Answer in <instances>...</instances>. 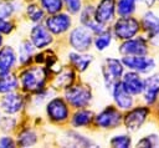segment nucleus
<instances>
[{"instance_id": "nucleus-12", "label": "nucleus", "mask_w": 159, "mask_h": 148, "mask_svg": "<svg viewBox=\"0 0 159 148\" xmlns=\"http://www.w3.org/2000/svg\"><path fill=\"white\" fill-rule=\"evenodd\" d=\"M120 83L123 88L130 95H139L144 88V81L135 72H127Z\"/></svg>"}, {"instance_id": "nucleus-4", "label": "nucleus", "mask_w": 159, "mask_h": 148, "mask_svg": "<svg viewBox=\"0 0 159 148\" xmlns=\"http://www.w3.org/2000/svg\"><path fill=\"white\" fill-rule=\"evenodd\" d=\"M122 62L127 67L142 73H149L155 67V61L144 55H124Z\"/></svg>"}, {"instance_id": "nucleus-37", "label": "nucleus", "mask_w": 159, "mask_h": 148, "mask_svg": "<svg viewBox=\"0 0 159 148\" xmlns=\"http://www.w3.org/2000/svg\"><path fill=\"white\" fill-rule=\"evenodd\" d=\"M0 147H14V142L9 137H2L0 139Z\"/></svg>"}, {"instance_id": "nucleus-35", "label": "nucleus", "mask_w": 159, "mask_h": 148, "mask_svg": "<svg viewBox=\"0 0 159 148\" xmlns=\"http://www.w3.org/2000/svg\"><path fill=\"white\" fill-rule=\"evenodd\" d=\"M65 2L67 5V9L70 10V12H72V14L78 12L81 9V0H65Z\"/></svg>"}, {"instance_id": "nucleus-17", "label": "nucleus", "mask_w": 159, "mask_h": 148, "mask_svg": "<svg viewBox=\"0 0 159 148\" xmlns=\"http://www.w3.org/2000/svg\"><path fill=\"white\" fill-rule=\"evenodd\" d=\"M81 21H82V24H83L87 29L92 30L93 32L99 34V32L104 31L103 25L99 24V22L96 20V17H94V10H93L92 6H87V7L83 10V12L81 14Z\"/></svg>"}, {"instance_id": "nucleus-33", "label": "nucleus", "mask_w": 159, "mask_h": 148, "mask_svg": "<svg viewBox=\"0 0 159 148\" xmlns=\"http://www.w3.org/2000/svg\"><path fill=\"white\" fill-rule=\"evenodd\" d=\"M155 146H159V138L157 136H147L137 143V147H155Z\"/></svg>"}, {"instance_id": "nucleus-29", "label": "nucleus", "mask_w": 159, "mask_h": 148, "mask_svg": "<svg viewBox=\"0 0 159 148\" xmlns=\"http://www.w3.org/2000/svg\"><path fill=\"white\" fill-rule=\"evenodd\" d=\"M41 4L50 14H56L62 9V0H41Z\"/></svg>"}, {"instance_id": "nucleus-36", "label": "nucleus", "mask_w": 159, "mask_h": 148, "mask_svg": "<svg viewBox=\"0 0 159 148\" xmlns=\"http://www.w3.org/2000/svg\"><path fill=\"white\" fill-rule=\"evenodd\" d=\"M11 30H12L11 22H9V21H6L5 19L0 17V32H2V34H9Z\"/></svg>"}, {"instance_id": "nucleus-1", "label": "nucleus", "mask_w": 159, "mask_h": 148, "mask_svg": "<svg viewBox=\"0 0 159 148\" xmlns=\"http://www.w3.org/2000/svg\"><path fill=\"white\" fill-rule=\"evenodd\" d=\"M46 81V72L42 67H31L21 73V85L26 91L42 90Z\"/></svg>"}, {"instance_id": "nucleus-25", "label": "nucleus", "mask_w": 159, "mask_h": 148, "mask_svg": "<svg viewBox=\"0 0 159 148\" xmlns=\"http://www.w3.org/2000/svg\"><path fill=\"white\" fill-rule=\"evenodd\" d=\"M137 0H119L118 1V14L120 16H129L135 10Z\"/></svg>"}, {"instance_id": "nucleus-7", "label": "nucleus", "mask_w": 159, "mask_h": 148, "mask_svg": "<svg viewBox=\"0 0 159 148\" xmlns=\"http://www.w3.org/2000/svg\"><path fill=\"white\" fill-rule=\"evenodd\" d=\"M122 122V116L114 107H107L96 116V124L102 128H114Z\"/></svg>"}, {"instance_id": "nucleus-39", "label": "nucleus", "mask_w": 159, "mask_h": 148, "mask_svg": "<svg viewBox=\"0 0 159 148\" xmlns=\"http://www.w3.org/2000/svg\"><path fill=\"white\" fill-rule=\"evenodd\" d=\"M1 44H2V37H1V35H0V46H1Z\"/></svg>"}, {"instance_id": "nucleus-8", "label": "nucleus", "mask_w": 159, "mask_h": 148, "mask_svg": "<svg viewBox=\"0 0 159 148\" xmlns=\"http://www.w3.org/2000/svg\"><path fill=\"white\" fill-rule=\"evenodd\" d=\"M149 109L147 107H137L127 113L124 117V124L129 131H137L148 117Z\"/></svg>"}, {"instance_id": "nucleus-21", "label": "nucleus", "mask_w": 159, "mask_h": 148, "mask_svg": "<svg viewBox=\"0 0 159 148\" xmlns=\"http://www.w3.org/2000/svg\"><path fill=\"white\" fill-rule=\"evenodd\" d=\"M17 87L16 77L9 71H4L0 73V93H9Z\"/></svg>"}, {"instance_id": "nucleus-20", "label": "nucleus", "mask_w": 159, "mask_h": 148, "mask_svg": "<svg viewBox=\"0 0 159 148\" xmlns=\"http://www.w3.org/2000/svg\"><path fill=\"white\" fill-rule=\"evenodd\" d=\"M15 60H16V56H15L14 50L9 46L2 47L0 50V71L1 72L9 71L14 66Z\"/></svg>"}, {"instance_id": "nucleus-2", "label": "nucleus", "mask_w": 159, "mask_h": 148, "mask_svg": "<svg viewBox=\"0 0 159 148\" xmlns=\"http://www.w3.org/2000/svg\"><path fill=\"white\" fill-rule=\"evenodd\" d=\"M65 97L71 106L81 108V107H86L89 103L92 95L89 88L86 86H72L68 87V90L65 93Z\"/></svg>"}, {"instance_id": "nucleus-6", "label": "nucleus", "mask_w": 159, "mask_h": 148, "mask_svg": "<svg viewBox=\"0 0 159 148\" xmlns=\"http://www.w3.org/2000/svg\"><path fill=\"white\" fill-rule=\"evenodd\" d=\"M123 75L122 62L117 58H107L106 65L103 66V76L106 81L107 88H112L116 82H118L119 77Z\"/></svg>"}, {"instance_id": "nucleus-16", "label": "nucleus", "mask_w": 159, "mask_h": 148, "mask_svg": "<svg viewBox=\"0 0 159 148\" xmlns=\"http://www.w3.org/2000/svg\"><path fill=\"white\" fill-rule=\"evenodd\" d=\"M143 92H144V99L147 103L150 104L157 99L158 93H159V76L158 75L150 76L144 81Z\"/></svg>"}, {"instance_id": "nucleus-24", "label": "nucleus", "mask_w": 159, "mask_h": 148, "mask_svg": "<svg viewBox=\"0 0 159 148\" xmlns=\"http://www.w3.org/2000/svg\"><path fill=\"white\" fill-rule=\"evenodd\" d=\"M75 78V73L71 70H63L55 80V86L57 87H62V88H67L68 86H71L72 81Z\"/></svg>"}, {"instance_id": "nucleus-19", "label": "nucleus", "mask_w": 159, "mask_h": 148, "mask_svg": "<svg viewBox=\"0 0 159 148\" xmlns=\"http://www.w3.org/2000/svg\"><path fill=\"white\" fill-rule=\"evenodd\" d=\"M143 27L150 37H155L159 35V17L154 12L148 11L143 16Z\"/></svg>"}, {"instance_id": "nucleus-23", "label": "nucleus", "mask_w": 159, "mask_h": 148, "mask_svg": "<svg viewBox=\"0 0 159 148\" xmlns=\"http://www.w3.org/2000/svg\"><path fill=\"white\" fill-rule=\"evenodd\" d=\"M70 60L72 65L78 70V71H84L88 65L92 61L91 56H84V55H78V53H70Z\"/></svg>"}, {"instance_id": "nucleus-34", "label": "nucleus", "mask_w": 159, "mask_h": 148, "mask_svg": "<svg viewBox=\"0 0 159 148\" xmlns=\"http://www.w3.org/2000/svg\"><path fill=\"white\" fill-rule=\"evenodd\" d=\"M14 11V5L9 1H5V2H1L0 4V17L2 19H6L7 16H10Z\"/></svg>"}, {"instance_id": "nucleus-28", "label": "nucleus", "mask_w": 159, "mask_h": 148, "mask_svg": "<svg viewBox=\"0 0 159 148\" xmlns=\"http://www.w3.org/2000/svg\"><path fill=\"white\" fill-rule=\"evenodd\" d=\"M109 44H111V32L109 31H102V32H99V35L94 40L96 49L99 50V51L104 50Z\"/></svg>"}, {"instance_id": "nucleus-14", "label": "nucleus", "mask_w": 159, "mask_h": 148, "mask_svg": "<svg viewBox=\"0 0 159 148\" xmlns=\"http://www.w3.org/2000/svg\"><path fill=\"white\" fill-rule=\"evenodd\" d=\"M31 41L35 45V47L42 49L52 42V36L46 27L41 25H36L31 30Z\"/></svg>"}, {"instance_id": "nucleus-27", "label": "nucleus", "mask_w": 159, "mask_h": 148, "mask_svg": "<svg viewBox=\"0 0 159 148\" xmlns=\"http://www.w3.org/2000/svg\"><path fill=\"white\" fill-rule=\"evenodd\" d=\"M67 138L73 141V142H70L68 143V144H71L73 147H77V146L78 147H87V146H91L92 144V142L89 139H87V138H84L81 134H77L75 132H68L67 133Z\"/></svg>"}, {"instance_id": "nucleus-18", "label": "nucleus", "mask_w": 159, "mask_h": 148, "mask_svg": "<svg viewBox=\"0 0 159 148\" xmlns=\"http://www.w3.org/2000/svg\"><path fill=\"white\" fill-rule=\"evenodd\" d=\"M1 107L6 113H16L22 107V97L20 95L10 93L2 97L1 99Z\"/></svg>"}, {"instance_id": "nucleus-30", "label": "nucleus", "mask_w": 159, "mask_h": 148, "mask_svg": "<svg viewBox=\"0 0 159 148\" xmlns=\"http://www.w3.org/2000/svg\"><path fill=\"white\" fill-rule=\"evenodd\" d=\"M32 53V46L29 41H25L21 44L20 46V62L21 63H26L30 60V56Z\"/></svg>"}, {"instance_id": "nucleus-3", "label": "nucleus", "mask_w": 159, "mask_h": 148, "mask_svg": "<svg viewBox=\"0 0 159 148\" xmlns=\"http://www.w3.org/2000/svg\"><path fill=\"white\" fill-rule=\"evenodd\" d=\"M138 30H139V22L134 17L123 16L118 19L114 24V34L117 37L122 40L132 39L133 36L137 35Z\"/></svg>"}, {"instance_id": "nucleus-26", "label": "nucleus", "mask_w": 159, "mask_h": 148, "mask_svg": "<svg viewBox=\"0 0 159 148\" xmlns=\"http://www.w3.org/2000/svg\"><path fill=\"white\" fill-rule=\"evenodd\" d=\"M36 139H37V138H36V134H35L32 131L26 129V131H24V132L19 136L17 142H19V144L22 146V147H29V146L35 144V143H36Z\"/></svg>"}, {"instance_id": "nucleus-13", "label": "nucleus", "mask_w": 159, "mask_h": 148, "mask_svg": "<svg viewBox=\"0 0 159 148\" xmlns=\"http://www.w3.org/2000/svg\"><path fill=\"white\" fill-rule=\"evenodd\" d=\"M70 25H71V19L66 14L53 15L46 20L47 30L53 34H62V32L67 31Z\"/></svg>"}, {"instance_id": "nucleus-32", "label": "nucleus", "mask_w": 159, "mask_h": 148, "mask_svg": "<svg viewBox=\"0 0 159 148\" xmlns=\"http://www.w3.org/2000/svg\"><path fill=\"white\" fill-rule=\"evenodd\" d=\"M132 143L130 137L128 136H116L111 139V144L113 147H119V148H127Z\"/></svg>"}, {"instance_id": "nucleus-31", "label": "nucleus", "mask_w": 159, "mask_h": 148, "mask_svg": "<svg viewBox=\"0 0 159 148\" xmlns=\"http://www.w3.org/2000/svg\"><path fill=\"white\" fill-rule=\"evenodd\" d=\"M27 15L32 20V21H40L42 17H43V11L42 9H40L37 5L32 4V5H29L27 6Z\"/></svg>"}, {"instance_id": "nucleus-38", "label": "nucleus", "mask_w": 159, "mask_h": 148, "mask_svg": "<svg viewBox=\"0 0 159 148\" xmlns=\"http://www.w3.org/2000/svg\"><path fill=\"white\" fill-rule=\"evenodd\" d=\"M140 1H144V2L147 4V6H152V5L154 4L155 0H140Z\"/></svg>"}, {"instance_id": "nucleus-22", "label": "nucleus", "mask_w": 159, "mask_h": 148, "mask_svg": "<svg viewBox=\"0 0 159 148\" xmlns=\"http://www.w3.org/2000/svg\"><path fill=\"white\" fill-rule=\"evenodd\" d=\"M92 118H93V113L91 111L82 109V111H78L75 113V116L72 118V124L75 127H83V126H87L88 123H91Z\"/></svg>"}, {"instance_id": "nucleus-11", "label": "nucleus", "mask_w": 159, "mask_h": 148, "mask_svg": "<svg viewBox=\"0 0 159 148\" xmlns=\"http://www.w3.org/2000/svg\"><path fill=\"white\" fill-rule=\"evenodd\" d=\"M47 114L56 122H62L68 117V107L61 98H53L47 104Z\"/></svg>"}, {"instance_id": "nucleus-10", "label": "nucleus", "mask_w": 159, "mask_h": 148, "mask_svg": "<svg viewBox=\"0 0 159 148\" xmlns=\"http://www.w3.org/2000/svg\"><path fill=\"white\" fill-rule=\"evenodd\" d=\"M119 51L123 55H145L148 51V45L143 37L128 39L124 44H122Z\"/></svg>"}, {"instance_id": "nucleus-5", "label": "nucleus", "mask_w": 159, "mask_h": 148, "mask_svg": "<svg viewBox=\"0 0 159 148\" xmlns=\"http://www.w3.org/2000/svg\"><path fill=\"white\" fill-rule=\"evenodd\" d=\"M70 44L78 52L88 50L92 44V35L89 29H86L83 26L76 27L70 35Z\"/></svg>"}, {"instance_id": "nucleus-15", "label": "nucleus", "mask_w": 159, "mask_h": 148, "mask_svg": "<svg viewBox=\"0 0 159 148\" xmlns=\"http://www.w3.org/2000/svg\"><path fill=\"white\" fill-rule=\"evenodd\" d=\"M113 97L117 106L122 109H129L133 104V98L130 93H128L119 82H116L113 85Z\"/></svg>"}, {"instance_id": "nucleus-9", "label": "nucleus", "mask_w": 159, "mask_h": 148, "mask_svg": "<svg viewBox=\"0 0 159 148\" xmlns=\"http://www.w3.org/2000/svg\"><path fill=\"white\" fill-rule=\"evenodd\" d=\"M114 6L116 0H101L94 11L96 20L102 25L112 21L114 17Z\"/></svg>"}]
</instances>
